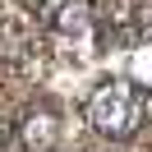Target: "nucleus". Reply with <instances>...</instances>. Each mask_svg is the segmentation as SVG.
Here are the masks:
<instances>
[{"mask_svg":"<svg viewBox=\"0 0 152 152\" xmlns=\"http://www.w3.org/2000/svg\"><path fill=\"white\" fill-rule=\"evenodd\" d=\"M88 120H92L97 134H106V138H129L134 129H138V92H134L129 83H106L102 92H92V102H88Z\"/></svg>","mask_w":152,"mask_h":152,"instance_id":"f257e3e1","label":"nucleus"},{"mask_svg":"<svg viewBox=\"0 0 152 152\" xmlns=\"http://www.w3.org/2000/svg\"><path fill=\"white\" fill-rule=\"evenodd\" d=\"M42 23L51 32H60V37H83L92 28V10H88V0H46Z\"/></svg>","mask_w":152,"mask_h":152,"instance_id":"f03ea898","label":"nucleus"},{"mask_svg":"<svg viewBox=\"0 0 152 152\" xmlns=\"http://www.w3.org/2000/svg\"><path fill=\"white\" fill-rule=\"evenodd\" d=\"M32 51V23L19 5H0V56H23Z\"/></svg>","mask_w":152,"mask_h":152,"instance_id":"7ed1b4c3","label":"nucleus"},{"mask_svg":"<svg viewBox=\"0 0 152 152\" xmlns=\"http://www.w3.org/2000/svg\"><path fill=\"white\" fill-rule=\"evenodd\" d=\"M23 143H28V148H51V143H56V120H51V115H28V124H23Z\"/></svg>","mask_w":152,"mask_h":152,"instance_id":"20e7f679","label":"nucleus"}]
</instances>
